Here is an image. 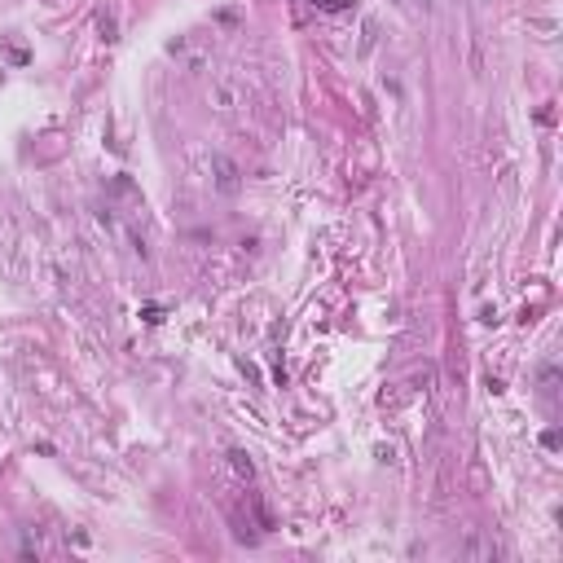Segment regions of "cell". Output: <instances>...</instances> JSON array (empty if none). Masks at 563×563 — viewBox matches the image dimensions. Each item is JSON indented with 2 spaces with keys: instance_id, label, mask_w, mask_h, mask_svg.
Here are the masks:
<instances>
[{
  "instance_id": "obj_1",
  "label": "cell",
  "mask_w": 563,
  "mask_h": 563,
  "mask_svg": "<svg viewBox=\"0 0 563 563\" xmlns=\"http://www.w3.org/2000/svg\"><path fill=\"white\" fill-rule=\"evenodd\" d=\"M207 167H211V185L220 189L225 198H233L238 189H242V172H238V163H233V159H225V154H211Z\"/></svg>"
},
{
  "instance_id": "obj_2",
  "label": "cell",
  "mask_w": 563,
  "mask_h": 563,
  "mask_svg": "<svg viewBox=\"0 0 563 563\" xmlns=\"http://www.w3.org/2000/svg\"><path fill=\"white\" fill-rule=\"evenodd\" d=\"M229 466H233L238 475H242V480H256V466H251V458H247L242 449H233V453H229Z\"/></svg>"
},
{
  "instance_id": "obj_3",
  "label": "cell",
  "mask_w": 563,
  "mask_h": 563,
  "mask_svg": "<svg viewBox=\"0 0 563 563\" xmlns=\"http://www.w3.org/2000/svg\"><path fill=\"white\" fill-rule=\"evenodd\" d=\"M97 31L106 35V40H115V18H97Z\"/></svg>"
},
{
  "instance_id": "obj_4",
  "label": "cell",
  "mask_w": 563,
  "mask_h": 563,
  "mask_svg": "<svg viewBox=\"0 0 563 563\" xmlns=\"http://www.w3.org/2000/svg\"><path fill=\"white\" fill-rule=\"evenodd\" d=\"M146 321H163V308L159 304H146Z\"/></svg>"
}]
</instances>
